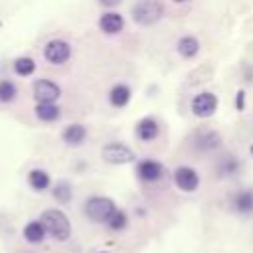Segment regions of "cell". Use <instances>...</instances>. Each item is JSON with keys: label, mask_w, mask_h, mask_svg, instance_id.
<instances>
[{"label": "cell", "mask_w": 253, "mask_h": 253, "mask_svg": "<svg viewBox=\"0 0 253 253\" xmlns=\"http://www.w3.org/2000/svg\"><path fill=\"white\" fill-rule=\"evenodd\" d=\"M123 0H99V4L101 6H105V8H115V6H119Z\"/></svg>", "instance_id": "484cf974"}, {"label": "cell", "mask_w": 253, "mask_h": 253, "mask_svg": "<svg viewBox=\"0 0 253 253\" xmlns=\"http://www.w3.org/2000/svg\"><path fill=\"white\" fill-rule=\"evenodd\" d=\"M117 211V206L111 198H105V196H93L87 200L85 204V213L93 219V221H99V223H107L109 217Z\"/></svg>", "instance_id": "3957f363"}, {"label": "cell", "mask_w": 253, "mask_h": 253, "mask_svg": "<svg viewBox=\"0 0 253 253\" xmlns=\"http://www.w3.org/2000/svg\"><path fill=\"white\" fill-rule=\"evenodd\" d=\"M174 2H188V0H174Z\"/></svg>", "instance_id": "4316f807"}, {"label": "cell", "mask_w": 253, "mask_h": 253, "mask_svg": "<svg viewBox=\"0 0 253 253\" xmlns=\"http://www.w3.org/2000/svg\"><path fill=\"white\" fill-rule=\"evenodd\" d=\"M12 67H14V73H16V75H20V77H30V75H34V71H36L38 63H36V59H34V57L20 55V57H16V59H14Z\"/></svg>", "instance_id": "ac0fdd59"}, {"label": "cell", "mask_w": 253, "mask_h": 253, "mask_svg": "<svg viewBox=\"0 0 253 253\" xmlns=\"http://www.w3.org/2000/svg\"><path fill=\"white\" fill-rule=\"evenodd\" d=\"M130 14L138 26H152L164 16V4L160 0H136Z\"/></svg>", "instance_id": "6da1fadb"}, {"label": "cell", "mask_w": 253, "mask_h": 253, "mask_svg": "<svg viewBox=\"0 0 253 253\" xmlns=\"http://www.w3.org/2000/svg\"><path fill=\"white\" fill-rule=\"evenodd\" d=\"M126 223H128V219H126V213H125L123 210H117V211L109 217V221H107V225H109L113 231H121V229H125Z\"/></svg>", "instance_id": "cb8c5ba5"}, {"label": "cell", "mask_w": 253, "mask_h": 253, "mask_svg": "<svg viewBox=\"0 0 253 253\" xmlns=\"http://www.w3.org/2000/svg\"><path fill=\"white\" fill-rule=\"evenodd\" d=\"M97 24H99V30L103 34H107V36H117V34H121L125 30V18H123V14L113 12V10L101 14V18H99Z\"/></svg>", "instance_id": "30bf717a"}, {"label": "cell", "mask_w": 253, "mask_h": 253, "mask_svg": "<svg viewBox=\"0 0 253 253\" xmlns=\"http://www.w3.org/2000/svg\"><path fill=\"white\" fill-rule=\"evenodd\" d=\"M18 97V87L12 79H0V103H12Z\"/></svg>", "instance_id": "7402d4cb"}, {"label": "cell", "mask_w": 253, "mask_h": 253, "mask_svg": "<svg viewBox=\"0 0 253 253\" xmlns=\"http://www.w3.org/2000/svg\"><path fill=\"white\" fill-rule=\"evenodd\" d=\"M32 91L36 103H55L61 97V87L51 79H36Z\"/></svg>", "instance_id": "52a82bcc"}, {"label": "cell", "mask_w": 253, "mask_h": 253, "mask_svg": "<svg viewBox=\"0 0 253 253\" xmlns=\"http://www.w3.org/2000/svg\"><path fill=\"white\" fill-rule=\"evenodd\" d=\"M176 49H178V53H180L182 57L192 59V57H196L198 51H200V42H198V38H194V36H182V38L176 42Z\"/></svg>", "instance_id": "e0dca14e"}, {"label": "cell", "mask_w": 253, "mask_h": 253, "mask_svg": "<svg viewBox=\"0 0 253 253\" xmlns=\"http://www.w3.org/2000/svg\"><path fill=\"white\" fill-rule=\"evenodd\" d=\"M0 28H2V22H0Z\"/></svg>", "instance_id": "f1b7e54d"}, {"label": "cell", "mask_w": 253, "mask_h": 253, "mask_svg": "<svg viewBox=\"0 0 253 253\" xmlns=\"http://www.w3.org/2000/svg\"><path fill=\"white\" fill-rule=\"evenodd\" d=\"M130 97H132V91H130V87L126 83H115L111 87V91H109V103L113 107H117V109L126 107Z\"/></svg>", "instance_id": "9a60e30c"}, {"label": "cell", "mask_w": 253, "mask_h": 253, "mask_svg": "<svg viewBox=\"0 0 253 253\" xmlns=\"http://www.w3.org/2000/svg\"><path fill=\"white\" fill-rule=\"evenodd\" d=\"M36 117L42 123H55L61 117V109L55 103H36Z\"/></svg>", "instance_id": "2e32d148"}, {"label": "cell", "mask_w": 253, "mask_h": 253, "mask_svg": "<svg viewBox=\"0 0 253 253\" xmlns=\"http://www.w3.org/2000/svg\"><path fill=\"white\" fill-rule=\"evenodd\" d=\"M103 253H107V251H103Z\"/></svg>", "instance_id": "f546056e"}, {"label": "cell", "mask_w": 253, "mask_h": 253, "mask_svg": "<svg viewBox=\"0 0 253 253\" xmlns=\"http://www.w3.org/2000/svg\"><path fill=\"white\" fill-rule=\"evenodd\" d=\"M239 168H241V164H239V160H237L233 154L223 156V158L219 160V164H217V172H219L221 176H235V174L239 172Z\"/></svg>", "instance_id": "44dd1931"}, {"label": "cell", "mask_w": 253, "mask_h": 253, "mask_svg": "<svg viewBox=\"0 0 253 253\" xmlns=\"http://www.w3.org/2000/svg\"><path fill=\"white\" fill-rule=\"evenodd\" d=\"M45 227H43V223L42 221H30L26 227H24V237L30 241V243H40V241H43V237H45Z\"/></svg>", "instance_id": "ffe728a7"}, {"label": "cell", "mask_w": 253, "mask_h": 253, "mask_svg": "<svg viewBox=\"0 0 253 253\" xmlns=\"http://www.w3.org/2000/svg\"><path fill=\"white\" fill-rule=\"evenodd\" d=\"M43 57L51 65H63L71 57V43L61 38H53L43 45Z\"/></svg>", "instance_id": "5b68a950"}, {"label": "cell", "mask_w": 253, "mask_h": 253, "mask_svg": "<svg viewBox=\"0 0 253 253\" xmlns=\"http://www.w3.org/2000/svg\"><path fill=\"white\" fill-rule=\"evenodd\" d=\"M136 176L142 180V182H158L162 176H164V166L162 162L154 160V158H144L136 164Z\"/></svg>", "instance_id": "9c48e42d"}, {"label": "cell", "mask_w": 253, "mask_h": 253, "mask_svg": "<svg viewBox=\"0 0 253 253\" xmlns=\"http://www.w3.org/2000/svg\"><path fill=\"white\" fill-rule=\"evenodd\" d=\"M221 144V136L215 130H200L194 136V148L200 152H211Z\"/></svg>", "instance_id": "7c38bea8"}, {"label": "cell", "mask_w": 253, "mask_h": 253, "mask_svg": "<svg viewBox=\"0 0 253 253\" xmlns=\"http://www.w3.org/2000/svg\"><path fill=\"white\" fill-rule=\"evenodd\" d=\"M51 194H53V198H55L59 204H67V202L71 200V196H73V190H71V184H69L67 180H59V182H55Z\"/></svg>", "instance_id": "603a6c76"}, {"label": "cell", "mask_w": 253, "mask_h": 253, "mask_svg": "<svg viewBox=\"0 0 253 253\" xmlns=\"http://www.w3.org/2000/svg\"><path fill=\"white\" fill-rule=\"evenodd\" d=\"M134 132L136 138L142 142H152L158 134H160V123L154 117H142L136 125H134Z\"/></svg>", "instance_id": "8fae6325"}, {"label": "cell", "mask_w": 253, "mask_h": 253, "mask_svg": "<svg viewBox=\"0 0 253 253\" xmlns=\"http://www.w3.org/2000/svg\"><path fill=\"white\" fill-rule=\"evenodd\" d=\"M235 109L237 111H243L245 109V91L243 89H239L237 95H235Z\"/></svg>", "instance_id": "d4e9b609"}, {"label": "cell", "mask_w": 253, "mask_h": 253, "mask_svg": "<svg viewBox=\"0 0 253 253\" xmlns=\"http://www.w3.org/2000/svg\"><path fill=\"white\" fill-rule=\"evenodd\" d=\"M251 154H253V144H251Z\"/></svg>", "instance_id": "83f0119b"}, {"label": "cell", "mask_w": 253, "mask_h": 253, "mask_svg": "<svg viewBox=\"0 0 253 253\" xmlns=\"http://www.w3.org/2000/svg\"><path fill=\"white\" fill-rule=\"evenodd\" d=\"M28 182H30V186H32L34 190H38V192L47 190L49 184H51L49 174H47L45 170H42V168H32L30 174H28Z\"/></svg>", "instance_id": "d6986e66"}, {"label": "cell", "mask_w": 253, "mask_h": 253, "mask_svg": "<svg viewBox=\"0 0 253 253\" xmlns=\"http://www.w3.org/2000/svg\"><path fill=\"white\" fill-rule=\"evenodd\" d=\"M231 206L237 213L241 215H251L253 213V190L247 188V190H239L233 194L231 198Z\"/></svg>", "instance_id": "5bb4252c"}, {"label": "cell", "mask_w": 253, "mask_h": 253, "mask_svg": "<svg viewBox=\"0 0 253 253\" xmlns=\"http://www.w3.org/2000/svg\"><path fill=\"white\" fill-rule=\"evenodd\" d=\"M42 223L45 231L57 241H65L71 233V223L61 210H45L42 213Z\"/></svg>", "instance_id": "7a4b0ae2"}, {"label": "cell", "mask_w": 253, "mask_h": 253, "mask_svg": "<svg viewBox=\"0 0 253 253\" xmlns=\"http://www.w3.org/2000/svg\"><path fill=\"white\" fill-rule=\"evenodd\" d=\"M101 158L109 164H128V162H134L136 160V154L130 146L123 144V142H107L103 148H101Z\"/></svg>", "instance_id": "277c9868"}, {"label": "cell", "mask_w": 253, "mask_h": 253, "mask_svg": "<svg viewBox=\"0 0 253 253\" xmlns=\"http://www.w3.org/2000/svg\"><path fill=\"white\" fill-rule=\"evenodd\" d=\"M217 105H219V99H217V95L211 93V91H202V93L194 95L192 101H190L192 113H194L196 117H200V119H208V117L215 115Z\"/></svg>", "instance_id": "8992f818"}, {"label": "cell", "mask_w": 253, "mask_h": 253, "mask_svg": "<svg viewBox=\"0 0 253 253\" xmlns=\"http://www.w3.org/2000/svg\"><path fill=\"white\" fill-rule=\"evenodd\" d=\"M61 138L67 146H81L87 138V126L81 125V123H71L63 128L61 132Z\"/></svg>", "instance_id": "4fadbf2b"}, {"label": "cell", "mask_w": 253, "mask_h": 253, "mask_svg": "<svg viewBox=\"0 0 253 253\" xmlns=\"http://www.w3.org/2000/svg\"><path fill=\"white\" fill-rule=\"evenodd\" d=\"M174 184L182 192H194L200 186V174L192 166H178L174 170Z\"/></svg>", "instance_id": "ba28073f"}]
</instances>
